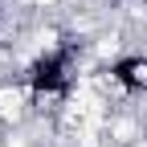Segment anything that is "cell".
Here are the masks:
<instances>
[{
    "instance_id": "1",
    "label": "cell",
    "mask_w": 147,
    "mask_h": 147,
    "mask_svg": "<svg viewBox=\"0 0 147 147\" xmlns=\"http://www.w3.org/2000/svg\"><path fill=\"white\" fill-rule=\"evenodd\" d=\"M69 69H74V49L65 45V49L45 53V57L29 69V82H33V90H41V94H61L69 86Z\"/></svg>"
},
{
    "instance_id": "2",
    "label": "cell",
    "mask_w": 147,
    "mask_h": 147,
    "mask_svg": "<svg viewBox=\"0 0 147 147\" xmlns=\"http://www.w3.org/2000/svg\"><path fill=\"white\" fill-rule=\"evenodd\" d=\"M110 78L127 90H147V61L143 57H123L115 69H110Z\"/></svg>"
}]
</instances>
